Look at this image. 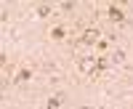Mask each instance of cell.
Segmentation results:
<instances>
[{
    "instance_id": "6da1fadb",
    "label": "cell",
    "mask_w": 133,
    "mask_h": 109,
    "mask_svg": "<svg viewBox=\"0 0 133 109\" xmlns=\"http://www.w3.org/2000/svg\"><path fill=\"white\" fill-rule=\"evenodd\" d=\"M80 69H83L85 74H93V72L98 69V61H96L93 56H83V59H80Z\"/></svg>"
},
{
    "instance_id": "7a4b0ae2",
    "label": "cell",
    "mask_w": 133,
    "mask_h": 109,
    "mask_svg": "<svg viewBox=\"0 0 133 109\" xmlns=\"http://www.w3.org/2000/svg\"><path fill=\"white\" fill-rule=\"evenodd\" d=\"M98 32L96 29H85V35H83V43H88V45H93V43H98Z\"/></svg>"
},
{
    "instance_id": "3957f363",
    "label": "cell",
    "mask_w": 133,
    "mask_h": 109,
    "mask_svg": "<svg viewBox=\"0 0 133 109\" xmlns=\"http://www.w3.org/2000/svg\"><path fill=\"white\" fill-rule=\"evenodd\" d=\"M109 19H112V21H125V13H123V11H120V8H109Z\"/></svg>"
},
{
    "instance_id": "277c9868",
    "label": "cell",
    "mask_w": 133,
    "mask_h": 109,
    "mask_svg": "<svg viewBox=\"0 0 133 109\" xmlns=\"http://www.w3.org/2000/svg\"><path fill=\"white\" fill-rule=\"evenodd\" d=\"M109 59H112V64H123V61H125V51H120V48H117Z\"/></svg>"
},
{
    "instance_id": "5b68a950",
    "label": "cell",
    "mask_w": 133,
    "mask_h": 109,
    "mask_svg": "<svg viewBox=\"0 0 133 109\" xmlns=\"http://www.w3.org/2000/svg\"><path fill=\"white\" fill-rule=\"evenodd\" d=\"M61 101H64V96H51V99H48V109H59Z\"/></svg>"
},
{
    "instance_id": "8992f818",
    "label": "cell",
    "mask_w": 133,
    "mask_h": 109,
    "mask_svg": "<svg viewBox=\"0 0 133 109\" xmlns=\"http://www.w3.org/2000/svg\"><path fill=\"white\" fill-rule=\"evenodd\" d=\"M48 13H51V5H40L37 8V16H48Z\"/></svg>"
},
{
    "instance_id": "52a82bcc",
    "label": "cell",
    "mask_w": 133,
    "mask_h": 109,
    "mask_svg": "<svg viewBox=\"0 0 133 109\" xmlns=\"http://www.w3.org/2000/svg\"><path fill=\"white\" fill-rule=\"evenodd\" d=\"M27 80H29V72L21 69V72H19V83H27Z\"/></svg>"
},
{
    "instance_id": "ba28073f",
    "label": "cell",
    "mask_w": 133,
    "mask_h": 109,
    "mask_svg": "<svg viewBox=\"0 0 133 109\" xmlns=\"http://www.w3.org/2000/svg\"><path fill=\"white\" fill-rule=\"evenodd\" d=\"M85 109H93V106H85Z\"/></svg>"
}]
</instances>
